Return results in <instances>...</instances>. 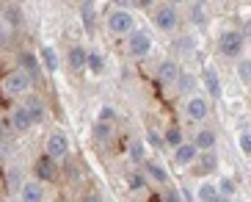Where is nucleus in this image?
<instances>
[{"instance_id":"33","label":"nucleus","mask_w":251,"mask_h":202,"mask_svg":"<svg viewBox=\"0 0 251 202\" xmlns=\"http://www.w3.org/2000/svg\"><path fill=\"white\" fill-rule=\"evenodd\" d=\"M237 144H240V152H246V155H251V130H246V133H240V139H237Z\"/></svg>"},{"instance_id":"36","label":"nucleus","mask_w":251,"mask_h":202,"mask_svg":"<svg viewBox=\"0 0 251 202\" xmlns=\"http://www.w3.org/2000/svg\"><path fill=\"white\" fill-rule=\"evenodd\" d=\"M163 202H182V194H179V191H166Z\"/></svg>"},{"instance_id":"41","label":"nucleus","mask_w":251,"mask_h":202,"mask_svg":"<svg viewBox=\"0 0 251 202\" xmlns=\"http://www.w3.org/2000/svg\"><path fill=\"white\" fill-rule=\"evenodd\" d=\"M213 202H232V200H229V197H215Z\"/></svg>"},{"instance_id":"42","label":"nucleus","mask_w":251,"mask_h":202,"mask_svg":"<svg viewBox=\"0 0 251 202\" xmlns=\"http://www.w3.org/2000/svg\"><path fill=\"white\" fill-rule=\"evenodd\" d=\"M69 202H75V200H69Z\"/></svg>"},{"instance_id":"19","label":"nucleus","mask_w":251,"mask_h":202,"mask_svg":"<svg viewBox=\"0 0 251 202\" xmlns=\"http://www.w3.org/2000/svg\"><path fill=\"white\" fill-rule=\"evenodd\" d=\"M144 174H147L149 180L160 183V186L169 183V172H166V166H163L160 161H144Z\"/></svg>"},{"instance_id":"12","label":"nucleus","mask_w":251,"mask_h":202,"mask_svg":"<svg viewBox=\"0 0 251 202\" xmlns=\"http://www.w3.org/2000/svg\"><path fill=\"white\" fill-rule=\"evenodd\" d=\"M199 155L201 152L196 150V144L193 142H185V144H179L177 150H174V161H177V166H193L196 161H199Z\"/></svg>"},{"instance_id":"10","label":"nucleus","mask_w":251,"mask_h":202,"mask_svg":"<svg viewBox=\"0 0 251 202\" xmlns=\"http://www.w3.org/2000/svg\"><path fill=\"white\" fill-rule=\"evenodd\" d=\"M8 125H11V130H17V133H28L30 127H33L28 108H25V105H14L11 114H8Z\"/></svg>"},{"instance_id":"14","label":"nucleus","mask_w":251,"mask_h":202,"mask_svg":"<svg viewBox=\"0 0 251 202\" xmlns=\"http://www.w3.org/2000/svg\"><path fill=\"white\" fill-rule=\"evenodd\" d=\"M193 144H196L199 152H213V147L218 144V136H215L213 127H199L196 136H193Z\"/></svg>"},{"instance_id":"25","label":"nucleus","mask_w":251,"mask_h":202,"mask_svg":"<svg viewBox=\"0 0 251 202\" xmlns=\"http://www.w3.org/2000/svg\"><path fill=\"white\" fill-rule=\"evenodd\" d=\"M215 197H221V194H218V186L210 183V180H204V183L196 188V200H199V202H213Z\"/></svg>"},{"instance_id":"30","label":"nucleus","mask_w":251,"mask_h":202,"mask_svg":"<svg viewBox=\"0 0 251 202\" xmlns=\"http://www.w3.org/2000/svg\"><path fill=\"white\" fill-rule=\"evenodd\" d=\"M237 75H240V81L249 83L251 86V58H243L240 64H237Z\"/></svg>"},{"instance_id":"1","label":"nucleus","mask_w":251,"mask_h":202,"mask_svg":"<svg viewBox=\"0 0 251 202\" xmlns=\"http://www.w3.org/2000/svg\"><path fill=\"white\" fill-rule=\"evenodd\" d=\"M30 86H33V81L25 75L23 69H11V72H6V75L0 78V91H3V97H8V100L28 97Z\"/></svg>"},{"instance_id":"29","label":"nucleus","mask_w":251,"mask_h":202,"mask_svg":"<svg viewBox=\"0 0 251 202\" xmlns=\"http://www.w3.org/2000/svg\"><path fill=\"white\" fill-rule=\"evenodd\" d=\"M97 122H108V125H116L119 122V114L113 105H102L100 108V114H97Z\"/></svg>"},{"instance_id":"26","label":"nucleus","mask_w":251,"mask_h":202,"mask_svg":"<svg viewBox=\"0 0 251 202\" xmlns=\"http://www.w3.org/2000/svg\"><path fill=\"white\" fill-rule=\"evenodd\" d=\"M127 188L135 191V194H138V191H147V174L144 172H130L127 174Z\"/></svg>"},{"instance_id":"20","label":"nucleus","mask_w":251,"mask_h":202,"mask_svg":"<svg viewBox=\"0 0 251 202\" xmlns=\"http://www.w3.org/2000/svg\"><path fill=\"white\" fill-rule=\"evenodd\" d=\"M86 69H89L91 75H102L105 69H108V58H105L102 50H89V58H86Z\"/></svg>"},{"instance_id":"15","label":"nucleus","mask_w":251,"mask_h":202,"mask_svg":"<svg viewBox=\"0 0 251 202\" xmlns=\"http://www.w3.org/2000/svg\"><path fill=\"white\" fill-rule=\"evenodd\" d=\"M20 64H23L20 69H23L33 83L42 78V61H39V56H33V53H23V56H20Z\"/></svg>"},{"instance_id":"22","label":"nucleus","mask_w":251,"mask_h":202,"mask_svg":"<svg viewBox=\"0 0 251 202\" xmlns=\"http://www.w3.org/2000/svg\"><path fill=\"white\" fill-rule=\"evenodd\" d=\"M163 144H169L171 150H177L179 144H185V133H182V127H177V125L166 127V133H163Z\"/></svg>"},{"instance_id":"8","label":"nucleus","mask_w":251,"mask_h":202,"mask_svg":"<svg viewBox=\"0 0 251 202\" xmlns=\"http://www.w3.org/2000/svg\"><path fill=\"white\" fill-rule=\"evenodd\" d=\"M155 75H157V83H160V86H174V83H179L182 69H179V64L174 58H163L160 64H157Z\"/></svg>"},{"instance_id":"17","label":"nucleus","mask_w":251,"mask_h":202,"mask_svg":"<svg viewBox=\"0 0 251 202\" xmlns=\"http://www.w3.org/2000/svg\"><path fill=\"white\" fill-rule=\"evenodd\" d=\"M86 58H89V50H86L83 45H72V47H69L67 64L72 67V72H80V69H86Z\"/></svg>"},{"instance_id":"32","label":"nucleus","mask_w":251,"mask_h":202,"mask_svg":"<svg viewBox=\"0 0 251 202\" xmlns=\"http://www.w3.org/2000/svg\"><path fill=\"white\" fill-rule=\"evenodd\" d=\"M199 161H201V166H204V172H213V169H215V164H218L213 152H201V155H199Z\"/></svg>"},{"instance_id":"37","label":"nucleus","mask_w":251,"mask_h":202,"mask_svg":"<svg viewBox=\"0 0 251 202\" xmlns=\"http://www.w3.org/2000/svg\"><path fill=\"white\" fill-rule=\"evenodd\" d=\"M80 202H105V200H102V194H97V191H89V194L83 197Z\"/></svg>"},{"instance_id":"4","label":"nucleus","mask_w":251,"mask_h":202,"mask_svg":"<svg viewBox=\"0 0 251 202\" xmlns=\"http://www.w3.org/2000/svg\"><path fill=\"white\" fill-rule=\"evenodd\" d=\"M243 47H246V39L237 28H229L218 36V50H221L226 58H237V56L243 53Z\"/></svg>"},{"instance_id":"7","label":"nucleus","mask_w":251,"mask_h":202,"mask_svg":"<svg viewBox=\"0 0 251 202\" xmlns=\"http://www.w3.org/2000/svg\"><path fill=\"white\" fill-rule=\"evenodd\" d=\"M185 116L191 122H207V116H210V100L199 97V94H191V97L185 100Z\"/></svg>"},{"instance_id":"5","label":"nucleus","mask_w":251,"mask_h":202,"mask_svg":"<svg viewBox=\"0 0 251 202\" xmlns=\"http://www.w3.org/2000/svg\"><path fill=\"white\" fill-rule=\"evenodd\" d=\"M45 155L52 158L55 164H58L61 158H67L69 155V139H67V133L52 130V133L47 136V142H45Z\"/></svg>"},{"instance_id":"13","label":"nucleus","mask_w":251,"mask_h":202,"mask_svg":"<svg viewBox=\"0 0 251 202\" xmlns=\"http://www.w3.org/2000/svg\"><path fill=\"white\" fill-rule=\"evenodd\" d=\"M33 174H36V180H42V183H47V180H52L55 174H58V164L52 161V158H47V155H42L33 164Z\"/></svg>"},{"instance_id":"35","label":"nucleus","mask_w":251,"mask_h":202,"mask_svg":"<svg viewBox=\"0 0 251 202\" xmlns=\"http://www.w3.org/2000/svg\"><path fill=\"white\" fill-rule=\"evenodd\" d=\"M147 142L152 144V147H163V139L155 133V130H147Z\"/></svg>"},{"instance_id":"24","label":"nucleus","mask_w":251,"mask_h":202,"mask_svg":"<svg viewBox=\"0 0 251 202\" xmlns=\"http://www.w3.org/2000/svg\"><path fill=\"white\" fill-rule=\"evenodd\" d=\"M80 14H83V28H86V33H94L97 6L94 3H80Z\"/></svg>"},{"instance_id":"39","label":"nucleus","mask_w":251,"mask_h":202,"mask_svg":"<svg viewBox=\"0 0 251 202\" xmlns=\"http://www.w3.org/2000/svg\"><path fill=\"white\" fill-rule=\"evenodd\" d=\"M193 47V39H179V50H191Z\"/></svg>"},{"instance_id":"23","label":"nucleus","mask_w":251,"mask_h":202,"mask_svg":"<svg viewBox=\"0 0 251 202\" xmlns=\"http://www.w3.org/2000/svg\"><path fill=\"white\" fill-rule=\"evenodd\" d=\"M116 133V125H108V122H94V139L100 144H108Z\"/></svg>"},{"instance_id":"16","label":"nucleus","mask_w":251,"mask_h":202,"mask_svg":"<svg viewBox=\"0 0 251 202\" xmlns=\"http://www.w3.org/2000/svg\"><path fill=\"white\" fill-rule=\"evenodd\" d=\"M39 61H42V69L50 72V75H55V72L61 69V58H58V53L52 50V47H42V50H39Z\"/></svg>"},{"instance_id":"38","label":"nucleus","mask_w":251,"mask_h":202,"mask_svg":"<svg viewBox=\"0 0 251 202\" xmlns=\"http://www.w3.org/2000/svg\"><path fill=\"white\" fill-rule=\"evenodd\" d=\"M240 33H243L246 42H251V20H246V25H243V30H240Z\"/></svg>"},{"instance_id":"40","label":"nucleus","mask_w":251,"mask_h":202,"mask_svg":"<svg viewBox=\"0 0 251 202\" xmlns=\"http://www.w3.org/2000/svg\"><path fill=\"white\" fill-rule=\"evenodd\" d=\"M8 188V183H6V177H0V194H3V191H6Z\"/></svg>"},{"instance_id":"18","label":"nucleus","mask_w":251,"mask_h":202,"mask_svg":"<svg viewBox=\"0 0 251 202\" xmlns=\"http://www.w3.org/2000/svg\"><path fill=\"white\" fill-rule=\"evenodd\" d=\"M23 105L28 108V114H30V122H33V125H42V122L47 119V108H45V103H42L39 97H33V94H30V97L25 100Z\"/></svg>"},{"instance_id":"28","label":"nucleus","mask_w":251,"mask_h":202,"mask_svg":"<svg viewBox=\"0 0 251 202\" xmlns=\"http://www.w3.org/2000/svg\"><path fill=\"white\" fill-rule=\"evenodd\" d=\"M215 186H218V194H221V197H229V200H232V197H235V191H237L235 180L229 177V174H224V177L218 180V183H215Z\"/></svg>"},{"instance_id":"2","label":"nucleus","mask_w":251,"mask_h":202,"mask_svg":"<svg viewBox=\"0 0 251 202\" xmlns=\"http://www.w3.org/2000/svg\"><path fill=\"white\" fill-rule=\"evenodd\" d=\"M105 25H108V30H111L113 36H130L135 30V14L125 3L122 6H113L108 11V17H105Z\"/></svg>"},{"instance_id":"3","label":"nucleus","mask_w":251,"mask_h":202,"mask_svg":"<svg viewBox=\"0 0 251 202\" xmlns=\"http://www.w3.org/2000/svg\"><path fill=\"white\" fill-rule=\"evenodd\" d=\"M152 20H155V28L163 30V33H171V30L179 28V8L174 6V3H160V6H155V14H152Z\"/></svg>"},{"instance_id":"11","label":"nucleus","mask_w":251,"mask_h":202,"mask_svg":"<svg viewBox=\"0 0 251 202\" xmlns=\"http://www.w3.org/2000/svg\"><path fill=\"white\" fill-rule=\"evenodd\" d=\"M201 83H204L207 94H210L213 100H218V97L224 94V89H221V75H218V69L210 67V64H207L204 72H201Z\"/></svg>"},{"instance_id":"31","label":"nucleus","mask_w":251,"mask_h":202,"mask_svg":"<svg viewBox=\"0 0 251 202\" xmlns=\"http://www.w3.org/2000/svg\"><path fill=\"white\" fill-rule=\"evenodd\" d=\"M193 89H196V75L182 72V75H179V91H193Z\"/></svg>"},{"instance_id":"27","label":"nucleus","mask_w":251,"mask_h":202,"mask_svg":"<svg viewBox=\"0 0 251 202\" xmlns=\"http://www.w3.org/2000/svg\"><path fill=\"white\" fill-rule=\"evenodd\" d=\"M127 155H130V161H133V164H141V161L147 158V147H144V142L133 139V142H130V147H127Z\"/></svg>"},{"instance_id":"34","label":"nucleus","mask_w":251,"mask_h":202,"mask_svg":"<svg viewBox=\"0 0 251 202\" xmlns=\"http://www.w3.org/2000/svg\"><path fill=\"white\" fill-rule=\"evenodd\" d=\"M8 39H11V28L6 25V20H0V47H6Z\"/></svg>"},{"instance_id":"21","label":"nucleus","mask_w":251,"mask_h":202,"mask_svg":"<svg viewBox=\"0 0 251 202\" xmlns=\"http://www.w3.org/2000/svg\"><path fill=\"white\" fill-rule=\"evenodd\" d=\"M188 11H191V23H193V25L204 28V25L210 23V14H207V6H204V3H191V6H188Z\"/></svg>"},{"instance_id":"9","label":"nucleus","mask_w":251,"mask_h":202,"mask_svg":"<svg viewBox=\"0 0 251 202\" xmlns=\"http://www.w3.org/2000/svg\"><path fill=\"white\" fill-rule=\"evenodd\" d=\"M20 202H45V183L36 177H30L20 188Z\"/></svg>"},{"instance_id":"6","label":"nucleus","mask_w":251,"mask_h":202,"mask_svg":"<svg viewBox=\"0 0 251 202\" xmlns=\"http://www.w3.org/2000/svg\"><path fill=\"white\" fill-rule=\"evenodd\" d=\"M127 53H130L133 58H147L149 53H152V36H149L147 30L135 28L133 33L127 36Z\"/></svg>"}]
</instances>
